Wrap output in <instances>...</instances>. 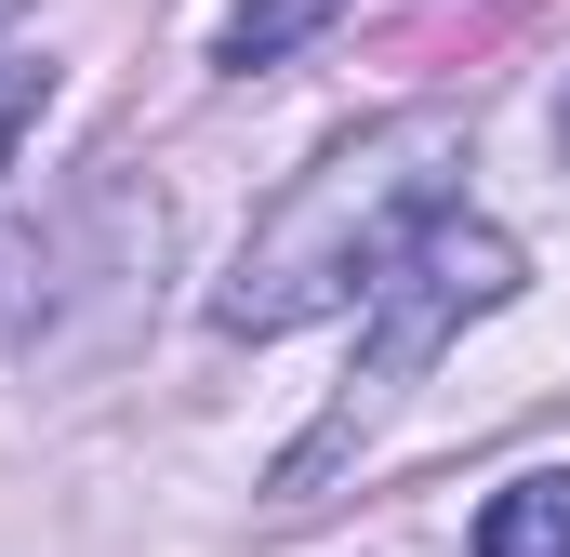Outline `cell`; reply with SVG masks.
<instances>
[{
  "label": "cell",
  "instance_id": "cell-5",
  "mask_svg": "<svg viewBox=\"0 0 570 557\" xmlns=\"http://www.w3.org/2000/svg\"><path fill=\"white\" fill-rule=\"evenodd\" d=\"M13 13H27V0H0V173H13V146H27V120L53 107V67H40V53L13 40Z\"/></svg>",
  "mask_w": 570,
  "mask_h": 557
},
{
  "label": "cell",
  "instance_id": "cell-1",
  "mask_svg": "<svg viewBox=\"0 0 570 557\" xmlns=\"http://www.w3.org/2000/svg\"><path fill=\"white\" fill-rule=\"evenodd\" d=\"M451 173H464V107H399V120L345 134L332 159H305L266 199V226L239 240V266L213 292V332L279 345L305 319H332V305H372V278L451 213Z\"/></svg>",
  "mask_w": 570,
  "mask_h": 557
},
{
  "label": "cell",
  "instance_id": "cell-4",
  "mask_svg": "<svg viewBox=\"0 0 570 557\" xmlns=\"http://www.w3.org/2000/svg\"><path fill=\"white\" fill-rule=\"evenodd\" d=\"M332 13H345V0H239V13H226V40H213V67H226V80H253V67L305 53Z\"/></svg>",
  "mask_w": 570,
  "mask_h": 557
},
{
  "label": "cell",
  "instance_id": "cell-3",
  "mask_svg": "<svg viewBox=\"0 0 570 557\" xmlns=\"http://www.w3.org/2000/svg\"><path fill=\"white\" fill-rule=\"evenodd\" d=\"M478 557H570V465H531L478 505Z\"/></svg>",
  "mask_w": 570,
  "mask_h": 557
},
{
  "label": "cell",
  "instance_id": "cell-6",
  "mask_svg": "<svg viewBox=\"0 0 570 557\" xmlns=\"http://www.w3.org/2000/svg\"><path fill=\"white\" fill-rule=\"evenodd\" d=\"M558 146H570V94H558Z\"/></svg>",
  "mask_w": 570,
  "mask_h": 557
},
{
  "label": "cell",
  "instance_id": "cell-2",
  "mask_svg": "<svg viewBox=\"0 0 570 557\" xmlns=\"http://www.w3.org/2000/svg\"><path fill=\"white\" fill-rule=\"evenodd\" d=\"M518 278H531V253L504 240V226H478V213H438L425 240L399 253V266L372 278V305H358V372H345V399L292 438V465H279V491H318L372 424L399 412L412 385H425L438 359L464 345V319H491V305H518Z\"/></svg>",
  "mask_w": 570,
  "mask_h": 557
}]
</instances>
